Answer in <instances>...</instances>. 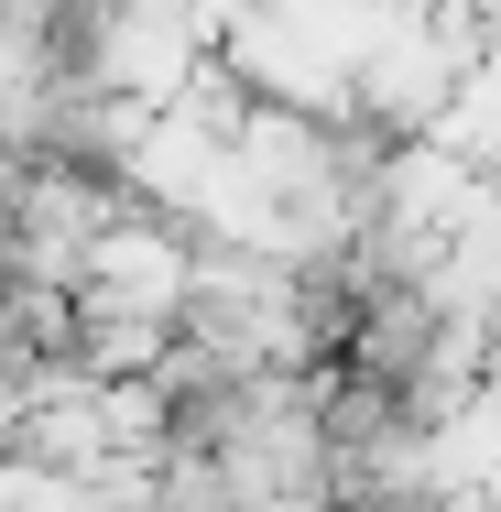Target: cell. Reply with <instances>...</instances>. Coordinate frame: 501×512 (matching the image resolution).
<instances>
[{
    "label": "cell",
    "mask_w": 501,
    "mask_h": 512,
    "mask_svg": "<svg viewBox=\"0 0 501 512\" xmlns=\"http://www.w3.org/2000/svg\"><path fill=\"white\" fill-rule=\"evenodd\" d=\"M120 66H142V22H120ZM153 66L175 77V66H186V33H153Z\"/></svg>",
    "instance_id": "obj_1"
}]
</instances>
